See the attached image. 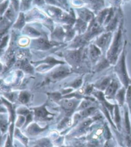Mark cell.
Returning <instances> with one entry per match:
<instances>
[{
	"mask_svg": "<svg viewBox=\"0 0 131 147\" xmlns=\"http://www.w3.org/2000/svg\"><path fill=\"white\" fill-rule=\"evenodd\" d=\"M122 24H120L118 31L114 35L113 39L107 51V59L110 64H115L118 61V55L122 48Z\"/></svg>",
	"mask_w": 131,
	"mask_h": 147,
	"instance_id": "1",
	"label": "cell"
},
{
	"mask_svg": "<svg viewBox=\"0 0 131 147\" xmlns=\"http://www.w3.org/2000/svg\"><path fill=\"white\" fill-rule=\"evenodd\" d=\"M114 71L118 75L120 80L124 86V88H127L129 87V84L130 80L128 76L126 63H125V47L123 49L122 53H120L119 59L117 61L114 67Z\"/></svg>",
	"mask_w": 131,
	"mask_h": 147,
	"instance_id": "2",
	"label": "cell"
},
{
	"mask_svg": "<svg viewBox=\"0 0 131 147\" xmlns=\"http://www.w3.org/2000/svg\"><path fill=\"white\" fill-rule=\"evenodd\" d=\"M112 39V32H107L101 34L97 37L95 44L98 46L102 51H105L108 48H110Z\"/></svg>",
	"mask_w": 131,
	"mask_h": 147,
	"instance_id": "3",
	"label": "cell"
},
{
	"mask_svg": "<svg viewBox=\"0 0 131 147\" xmlns=\"http://www.w3.org/2000/svg\"><path fill=\"white\" fill-rule=\"evenodd\" d=\"M119 88L118 82L116 80H113L111 81L110 85L106 89V93L105 95L108 98H112L114 96H115L117 91Z\"/></svg>",
	"mask_w": 131,
	"mask_h": 147,
	"instance_id": "4",
	"label": "cell"
},
{
	"mask_svg": "<svg viewBox=\"0 0 131 147\" xmlns=\"http://www.w3.org/2000/svg\"><path fill=\"white\" fill-rule=\"evenodd\" d=\"M35 114L36 118L39 120H47L51 119L49 118V116H52V114L48 113L45 108V105H42L40 107H37L34 109Z\"/></svg>",
	"mask_w": 131,
	"mask_h": 147,
	"instance_id": "5",
	"label": "cell"
},
{
	"mask_svg": "<svg viewBox=\"0 0 131 147\" xmlns=\"http://www.w3.org/2000/svg\"><path fill=\"white\" fill-rule=\"evenodd\" d=\"M78 13L79 15V17L84 21L88 23L91 22L92 21L94 20V13L90 11L89 10L86 9H81L78 10Z\"/></svg>",
	"mask_w": 131,
	"mask_h": 147,
	"instance_id": "6",
	"label": "cell"
},
{
	"mask_svg": "<svg viewBox=\"0 0 131 147\" xmlns=\"http://www.w3.org/2000/svg\"><path fill=\"white\" fill-rule=\"evenodd\" d=\"M90 56L92 61L95 62L97 61L101 55V50L96 45H91L90 46Z\"/></svg>",
	"mask_w": 131,
	"mask_h": 147,
	"instance_id": "7",
	"label": "cell"
},
{
	"mask_svg": "<svg viewBox=\"0 0 131 147\" xmlns=\"http://www.w3.org/2000/svg\"><path fill=\"white\" fill-rule=\"evenodd\" d=\"M69 74V70L65 67H59L52 73L51 77L54 79H60Z\"/></svg>",
	"mask_w": 131,
	"mask_h": 147,
	"instance_id": "8",
	"label": "cell"
},
{
	"mask_svg": "<svg viewBox=\"0 0 131 147\" xmlns=\"http://www.w3.org/2000/svg\"><path fill=\"white\" fill-rule=\"evenodd\" d=\"M87 28H88V25L86 22L81 20L80 18L77 20L74 26L75 31H77L80 34H83L87 31Z\"/></svg>",
	"mask_w": 131,
	"mask_h": 147,
	"instance_id": "9",
	"label": "cell"
},
{
	"mask_svg": "<svg viewBox=\"0 0 131 147\" xmlns=\"http://www.w3.org/2000/svg\"><path fill=\"white\" fill-rule=\"evenodd\" d=\"M80 51H72L68 54L67 58L70 64H76L80 62L81 59V53Z\"/></svg>",
	"mask_w": 131,
	"mask_h": 147,
	"instance_id": "10",
	"label": "cell"
},
{
	"mask_svg": "<svg viewBox=\"0 0 131 147\" xmlns=\"http://www.w3.org/2000/svg\"><path fill=\"white\" fill-rule=\"evenodd\" d=\"M33 44H35L36 48L39 49H42V50H47L51 47V43L49 42L47 40L43 38H39V39L33 40Z\"/></svg>",
	"mask_w": 131,
	"mask_h": 147,
	"instance_id": "11",
	"label": "cell"
},
{
	"mask_svg": "<svg viewBox=\"0 0 131 147\" xmlns=\"http://www.w3.org/2000/svg\"><path fill=\"white\" fill-rule=\"evenodd\" d=\"M78 100H67L62 102V107L65 111H73L78 105Z\"/></svg>",
	"mask_w": 131,
	"mask_h": 147,
	"instance_id": "12",
	"label": "cell"
},
{
	"mask_svg": "<svg viewBox=\"0 0 131 147\" xmlns=\"http://www.w3.org/2000/svg\"><path fill=\"white\" fill-rule=\"evenodd\" d=\"M111 81V78L110 77H106L104 78H103L102 80H101L100 81L98 82L95 84V87L100 91L106 90V88H107L108 86L110 85Z\"/></svg>",
	"mask_w": 131,
	"mask_h": 147,
	"instance_id": "13",
	"label": "cell"
},
{
	"mask_svg": "<svg viewBox=\"0 0 131 147\" xmlns=\"http://www.w3.org/2000/svg\"><path fill=\"white\" fill-rule=\"evenodd\" d=\"M23 31L24 34L28 35V37H39L41 35L40 32L29 26H26L24 27Z\"/></svg>",
	"mask_w": 131,
	"mask_h": 147,
	"instance_id": "14",
	"label": "cell"
},
{
	"mask_svg": "<svg viewBox=\"0 0 131 147\" xmlns=\"http://www.w3.org/2000/svg\"><path fill=\"white\" fill-rule=\"evenodd\" d=\"M125 88H123L117 91L115 95L116 99L118 101V103L121 106L124 105L125 101Z\"/></svg>",
	"mask_w": 131,
	"mask_h": 147,
	"instance_id": "15",
	"label": "cell"
},
{
	"mask_svg": "<svg viewBox=\"0 0 131 147\" xmlns=\"http://www.w3.org/2000/svg\"><path fill=\"white\" fill-rule=\"evenodd\" d=\"M64 35H65V34L61 27H57L56 30L52 34V39L61 40L62 38L65 37Z\"/></svg>",
	"mask_w": 131,
	"mask_h": 147,
	"instance_id": "16",
	"label": "cell"
},
{
	"mask_svg": "<svg viewBox=\"0 0 131 147\" xmlns=\"http://www.w3.org/2000/svg\"><path fill=\"white\" fill-rule=\"evenodd\" d=\"M46 128H40L37 124L33 123L32 124L31 126H29L28 129V131L29 132V134H37L38 133L43 131V130L46 129Z\"/></svg>",
	"mask_w": 131,
	"mask_h": 147,
	"instance_id": "17",
	"label": "cell"
},
{
	"mask_svg": "<svg viewBox=\"0 0 131 147\" xmlns=\"http://www.w3.org/2000/svg\"><path fill=\"white\" fill-rule=\"evenodd\" d=\"M25 23V17L23 13H21L19 16V18L17 21V22L14 24V27L16 28L21 29L23 28Z\"/></svg>",
	"mask_w": 131,
	"mask_h": 147,
	"instance_id": "18",
	"label": "cell"
},
{
	"mask_svg": "<svg viewBox=\"0 0 131 147\" xmlns=\"http://www.w3.org/2000/svg\"><path fill=\"white\" fill-rule=\"evenodd\" d=\"M29 97H30V94H29L28 92H21V94H19V101L23 103H26L29 101Z\"/></svg>",
	"mask_w": 131,
	"mask_h": 147,
	"instance_id": "19",
	"label": "cell"
},
{
	"mask_svg": "<svg viewBox=\"0 0 131 147\" xmlns=\"http://www.w3.org/2000/svg\"><path fill=\"white\" fill-rule=\"evenodd\" d=\"M7 125H8V123L7 122L6 119H5L4 118H0V130H1V131L3 133L6 132L8 127Z\"/></svg>",
	"mask_w": 131,
	"mask_h": 147,
	"instance_id": "20",
	"label": "cell"
},
{
	"mask_svg": "<svg viewBox=\"0 0 131 147\" xmlns=\"http://www.w3.org/2000/svg\"><path fill=\"white\" fill-rule=\"evenodd\" d=\"M31 0H23L21 6V10H24L29 9L31 5Z\"/></svg>",
	"mask_w": 131,
	"mask_h": 147,
	"instance_id": "21",
	"label": "cell"
},
{
	"mask_svg": "<svg viewBox=\"0 0 131 147\" xmlns=\"http://www.w3.org/2000/svg\"><path fill=\"white\" fill-rule=\"evenodd\" d=\"M115 121L118 125V127L119 129H120V116L118 107L116 105L115 107Z\"/></svg>",
	"mask_w": 131,
	"mask_h": 147,
	"instance_id": "22",
	"label": "cell"
},
{
	"mask_svg": "<svg viewBox=\"0 0 131 147\" xmlns=\"http://www.w3.org/2000/svg\"><path fill=\"white\" fill-rule=\"evenodd\" d=\"M81 84H82V78H80L74 81L72 83V84H70V86L73 87L74 88H78L79 87L81 86Z\"/></svg>",
	"mask_w": 131,
	"mask_h": 147,
	"instance_id": "23",
	"label": "cell"
},
{
	"mask_svg": "<svg viewBox=\"0 0 131 147\" xmlns=\"http://www.w3.org/2000/svg\"><path fill=\"white\" fill-rule=\"evenodd\" d=\"M8 3H9V1H6L0 5V15H1L5 11V10H6L7 7Z\"/></svg>",
	"mask_w": 131,
	"mask_h": 147,
	"instance_id": "24",
	"label": "cell"
},
{
	"mask_svg": "<svg viewBox=\"0 0 131 147\" xmlns=\"http://www.w3.org/2000/svg\"><path fill=\"white\" fill-rule=\"evenodd\" d=\"M25 121V118H24L23 116H20L19 117V118L17 121V123H16V126L17 127H21L22 126V125L24 123V121Z\"/></svg>",
	"mask_w": 131,
	"mask_h": 147,
	"instance_id": "25",
	"label": "cell"
},
{
	"mask_svg": "<svg viewBox=\"0 0 131 147\" xmlns=\"http://www.w3.org/2000/svg\"><path fill=\"white\" fill-rule=\"evenodd\" d=\"M5 147H12V141L10 140V138L9 136H8L7 141L6 145H5Z\"/></svg>",
	"mask_w": 131,
	"mask_h": 147,
	"instance_id": "26",
	"label": "cell"
},
{
	"mask_svg": "<svg viewBox=\"0 0 131 147\" xmlns=\"http://www.w3.org/2000/svg\"><path fill=\"white\" fill-rule=\"evenodd\" d=\"M7 39H8V37H7L3 38V41L1 42V45H0V48L4 47V46H5V45H6L7 41Z\"/></svg>",
	"mask_w": 131,
	"mask_h": 147,
	"instance_id": "27",
	"label": "cell"
},
{
	"mask_svg": "<svg viewBox=\"0 0 131 147\" xmlns=\"http://www.w3.org/2000/svg\"><path fill=\"white\" fill-rule=\"evenodd\" d=\"M92 89H93V87L92 86H87V88L86 89V93L87 94L90 93V92H92Z\"/></svg>",
	"mask_w": 131,
	"mask_h": 147,
	"instance_id": "28",
	"label": "cell"
},
{
	"mask_svg": "<svg viewBox=\"0 0 131 147\" xmlns=\"http://www.w3.org/2000/svg\"><path fill=\"white\" fill-rule=\"evenodd\" d=\"M35 3L38 5H42L44 3V1L43 0H34Z\"/></svg>",
	"mask_w": 131,
	"mask_h": 147,
	"instance_id": "29",
	"label": "cell"
},
{
	"mask_svg": "<svg viewBox=\"0 0 131 147\" xmlns=\"http://www.w3.org/2000/svg\"><path fill=\"white\" fill-rule=\"evenodd\" d=\"M7 110L5 109L4 107H2V106H0V113H6Z\"/></svg>",
	"mask_w": 131,
	"mask_h": 147,
	"instance_id": "30",
	"label": "cell"
},
{
	"mask_svg": "<svg viewBox=\"0 0 131 147\" xmlns=\"http://www.w3.org/2000/svg\"><path fill=\"white\" fill-rule=\"evenodd\" d=\"M57 1H59L62 5H65L67 3V0H57Z\"/></svg>",
	"mask_w": 131,
	"mask_h": 147,
	"instance_id": "31",
	"label": "cell"
},
{
	"mask_svg": "<svg viewBox=\"0 0 131 147\" xmlns=\"http://www.w3.org/2000/svg\"><path fill=\"white\" fill-rule=\"evenodd\" d=\"M3 103V101H1V100H0V104H1V103Z\"/></svg>",
	"mask_w": 131,
	"mask_h": 147,
	"instance_id": "32",
	"label": "cell"
},
{
	"mask_svg": "<svg viewBox=\"0 0 131 147\" xmlns=\"http://www.w3.org/2000/svg\"><path fill=\"white\" fill-rule=\"evenodd\" d=\"M129 109V111H130V114H131V108L130 109Z\"/></svg>",
	"mask_w": 131,
	"mask_h": 147,
	"instance_id": "33",
	"label": "cell"
},
{
	"mask_svg": "<svg viewBox=\"0 0 131 147\" xmlns=\"http://www.w3.org/2000/svg\"><path fill=\"white\" fill-rule=\"evenodd\" d=\"M130 84H131V80H130Z\"/></svg>",
	"mask_w": 131,
	"mask_h": 147,
	"instance_id": "34",
	"label": "cell"
},
{
	"mask_svg": "<svg viewBox=\"0 0 131 147\" xmlns=\"http://www.w3.org/2000/svg\"><path fill=\"white\" fill-rule=\"evenodd\" d=\"M0 131H1V130H0Z\"/></svg>",
	"mask_w": 131,
	"mask_h": 147,
	"instance_id": "35",
	"label": "cell"
}]
</instances>
